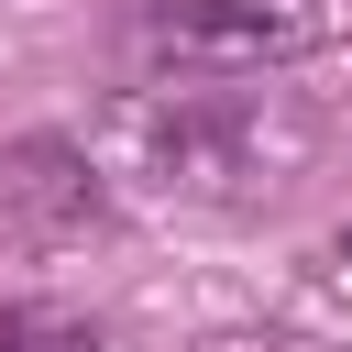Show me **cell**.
Returning <instances> with one entry per match:
<instances>
[{"mask_svg": "<svg viewBox=\"0 0 352 352\" xmlns=\"http://www.w3.org/2000/svg\"><path fill=\"white\" fill-rule=\"evenodd\" d=\"M319 165V110L264 77H176L121 99V176L165 209H264Z\"/></svg>", "mask_w": 352, "mask_h": 352, "instance_id": "obj_1", "label": "cell"}, {"mask_svg": "<svg viewBox=\"0 0 352 352\" xmlns=\"http://www.w3.org/2000/svg\"><path fill=\"white\" fill-rule=\"evenodd\" d=\"M132 33L176 77H264L319 44V11L308 0H143Z\"/></svg>", "mask_w": 352, "mask_h": 352, "instance_id": "obj_2", "label": "cell"}, {"mask_svg": "<svg viewBox=\"0 0 352 352\" xmlns=\"http://www.w3.org/2000/svg\"><path fill=\"white\" fill-rule=\"evenodd\" d=\"M99 209H110V187H99V165L77 143H11L0 154V220H22V231H88Z\"/></svg>", "mask_w": 352, "mask_h": 352, "instance_id": "obj_3", "label": "cell"}, {"mask_svg": "<svg viewBox=\"0 0 352 352\" xmlns=\"http://www.w3.org/2000/svg\"><path fill=\"white\" fill-rule=\"evenodd\" d=\"M0 352H110L99 319H66V308H11L0 319Z\"/></svg>", "mask_w": 352, "mask_h": 352, "instance_id": "obj_4", "label": "cell"}, {"mask_svg": "<svg viewBox=\"0 0 352 352\" xmlns=\"http://www.w3.org/2000/svg\"><path fill=\"white\" fill-rule=\"evenodd\" d=\"M264 352H286V341H264Z\"/></svg>", "mask_w": 352, "mask_h": 352, "instance_id": "obj_5", "label": "cell"}]
</instances>
